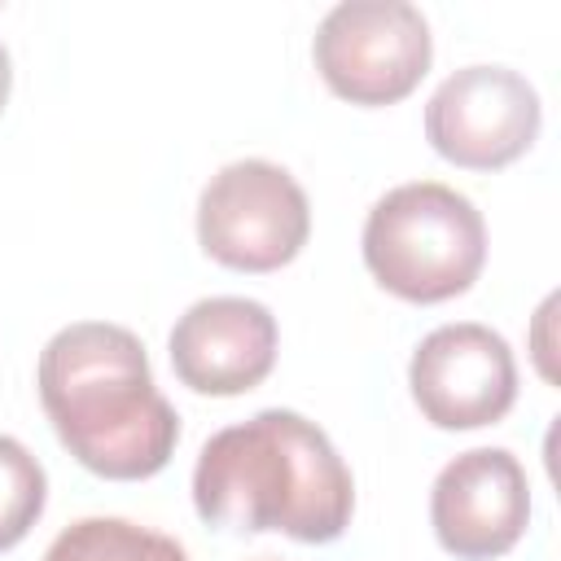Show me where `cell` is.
Instances as JSON below:
<instances>
[{"instance_id":"cell-1","label":"cell","mask_w":561,"mask_h":561,"mask_svg":"<svg viewBox=\"0 0 561 561\" xmlns=\"http://www.w3.org/2000/svg\"><path fill=\"white\" fill-rule=\"evenodd\" d=\"M193 508L206 526L298 543H333L355 513V482L329 434L289 412L263 408L206 438L193 469Z\"/></svg>"},{"instance_id":"cell-2","label":"cell","mask_w":561,"mask_h":561,"mask_svg":"<svg viewBox=\"0 0 561 561\" xmlns=\"http://www.w3.org/2000/svg\"><path fill=\"white\" fill-rule=\"evenodd\" d=\"M35 386L61 447L96 478L136 482L167 469L180 416L131 329L105 320L57 329L39 351Z\"/></svg>"},{"instance_id":"cell-3","label":"cell","mask_w":561,"mask_h":561,"mask_svg":"<svg viewBox=\"0 0 561 561\" xmlns=\"http://www.w3.org/2000/svg\"><path fill=\"white\" fill-rule=\"evenodd\" d=\"M364 263L373 280L403 302H447L478 280L486 224L465 193L438 180H412L373 202L364 219Z\"/></svg>"},{"instance_id":"cell-4","label":"cell","mask_w":561,"mask_h":561,"mask_svg":"<svg viewBox=\"0 0 561 561\" xmlns=\"http://www.w3.org/2000/svg\"><path fill=\"white\" fill-rule=\"evenodd\" d=\"M316 70L351 105H394L430 70V22L408 0H346L324 13L311 44Z\"/></svg>"},{"instance_id":"cell-5","label":"cell","mask_w":561,"mask_h":561,"mask_svg":"<svg viewBox=\"0 0 561 561\" xmlns=\"http://www.w3.org/2000/svg\"><path fill=\"white\" fill-rule=\"evenodd\" d=\"M307 237V193L267 158L228 162L197 197V241L232 272H276L298 259Z\"/></svg>"},{"instance_id":"cell-6","label":"cell","mask_w":561,"mask_h":561,"mask_svg":"<svg viewBox=\"0 0 561 561\" xmlns=\"http://www.w3.org/2000/svg\"><path fill=\"white\" fill-rule=\"evenodd\" d=\"M539 92L508 66H465L425 105V136L438 158L465 171H500L539 136Z\"/></svg>"},{"instance_id":"cell-7","label":"cell","mask_w":561,"mask_h":561,"mask_svg":"<svg viewBox=\"0 0 561 561\" xmlns=\"http://www.w3.org/2000/svg\"><path fill=\"white\" fill-rule=\"evenodd\" d=\"M408 386L430 425L482 430L513 408L517 364L495 329L460 320L421 337L408 364Z\"/></svg>"},{"instance_id":"cell-8","label":"cell","mask_w":561,"mask_h":561,"mask_svg":"<svg viewBox=\"0 0 561 561\" xmlns=\"http://www.w3.org/2000/svg\"><path fill=\"white\" fill-rule=\"evenodd\" d=\"M438 543L460 561L504 557L530 522L526 469L504 447H473L443 465L430 491Z\"/></svg>"},{"instance_id":"cell-9","label":"cell","mask_w":561,"mask_h":561,"mask_svg":"<svg viewBox=\"0 0 561 561\" xmlns=\"http://www.w3.org/2000/svg\"><path fill=\"white\" fill-rule=\"evenodd\" d=\"M276 364V316L254 298H202L171 329V368L197 394H245Z\"/></svg>"},{"instance_id":"cell-10","label":"cell","mask_w":561,"mask_h":561,"mask_svg":"<svg viewBox=\"0 0 561 561\" xmlns=\"http://www.w3.org/2000/svg\"><path fill=\"white\" fill-rule=\"evenodd\" d=\"M44 561H188V552L171 535L127 517H83L48 543Z\"/></svg>"},{"instance_id":"cell-11","label":"cell","mask_w":561,"mask_h":561,"mask_svg":"<svg viewBox=\"0 0 561 561\" xmlns=\"http://www.w3.org/2000/svg\"><path fill=\"white\" fill-rule=\"evenodd\" d=\"M48 500L44 465L9 434H0V552L18 548Z\"/></svg>"},{"instance_id":"cell-12","label":"cell","mask_w":561,"mask_h":561,"mask_svg":"<svg viewBox=\"0 0 561 561\" xmlns=\"http://www.w3.org/2000/svg\"><path fill=\"white\" fill-rule=\"evenodd\" d=\"M9 88H13V70H9V53H4V44H0V110H4V101H9Z\"/></svg>"}]
</instances>
